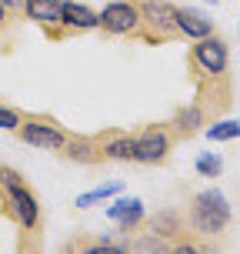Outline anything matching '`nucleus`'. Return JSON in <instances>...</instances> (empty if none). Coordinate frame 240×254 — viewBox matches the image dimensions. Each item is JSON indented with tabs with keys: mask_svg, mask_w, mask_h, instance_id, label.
Masks as SVG:
<instances>
[{
	"mask_svg": "<svg viewBox=\"0 0 240 254\" xmlns=\"http://www.w3.org/2000/svg\"><path fill=\"white\" fill-rule=\"evenodd\" d=\"M20 17L37 24L50 40H67V34H63V0H24Z\"/></svg>",
	"mask_w": 240,
	"mask_h": 254,
	"instance_id": "nucleus-8",
	"label": "nucleus"
},
{
	"mask_svg": "<svg viewBox=\"0 0 240 254\" xmlns=\"http://www.w3.org/2000/svg\"><path fill=\"white\" fill-rule=\"evenodd\" d=\"M63 161H74V164H103V157H100V137L97 134H74L70 130V140L63 144V151H60Z\"/></svg>",
	"mask_w": 240,
	"mask_h": 254,
	"instance_id": "nucleus-10",
	"label": "nucleus"
},
{
	"mask_svg": "<svg viewBox=\"0 0 240 254\" xmlns=\"http://www.w3.org/2000/svg\"><path fill=\"white\" fill-rule=\"evenodd\" d=\"M90 30H97V10L77 0H63V34L74 37V34H90Z\"/></svg>",
	"mask_w": 240,
	"mask_h": 254,
	"instance_id": "nucleus-14",
	"label": "nucleus"
},
{
	"mask_svg": "<svg viewBox=\"0 0 240 254\" xmlns=\"http://www.w3.org/2000/svg\"><path fill=\"white\" fill-rule=\"evenodd\" d=\"M144 201L140 197H117L110 207H107V221H114L117 228V234H134L137 231V224L144 221Z\"/></svg>",
	"mask_w": 240,
	"mask_h": 254,
	"instance_id": "nucleus-12",
	"label": "nucleus"
},
{
	"mask_svg": "<svg viewBox=\"0 0 240 254\" xmlns=\"http://www.w3.org/2000/svg\"><path fill=\"white\" fill-rule=\"evenodd\" d=\"M184 217H187V231H190V234L214 241L217 234H224V231L230 228L234 211H230L224 190L207 188V190H200V194H193V197H190Z\"/></svg>",
	"mask_w": 240,
	"mask_h": 254,
	"instance_id": "nucleus-3",
	"label": "nucleus"
},
{
	"mask_svg": "<svg viewBox=\"0 0 240 254\" xmlns=\"http://www.w3.org/2000/svg\"><path fill=\"white\" fill-rule=\"evenodd\" d=\"M0 207L27 234H40V201L27 178L10 164H0Z\"/></svg>",
	"mask_w": 240,
	"mask_h": 254,
	"instance_id": "nucleus-2",
	"label": "nucleus"
},
{
	"mask_svg": "<svg viewBox=\"0 0 240 254\" xmlns=\"http://www.w3.org/2000/svg\"><path fill=\"white\" fill-rule=\"evenodd\" d=\"M174 24H177L180 40H200V37H207V34H214V24H210L200 10L180 7V3H177V10H174Z\"/></svg>",
	"mask_w": 240,
	"mask_h": 254,
	"instance_id": "nucleus-13",
	"label": "nucleus"
},
{
	"mask_svg": "<svg viewBox=\"0 0 240 254\" xmlns=\"http://www.w3.org/2000/svg\"><path fill=\"white\" fill-rule=\"evenodd\" d=\"M137 231L157 234V238H164V241H177L180 234H187V217H184V211H177V207H164V211H157V214H144Z\"/></svg>",
	"mask_w": 240,
	"mask_h": 254,
	"instance_id": "nucleus-9",
	"label": "nucleus"
},
{
	"mask_svg": "<svg viewBox=\"0 0 240 254\" xmlns=\"http://www.w3.org/2000/svg\"><path fill=\"white\" fill-rule=\"evenodd\" d=\"M174 10H177V3H170V0H140V27L134 40L147 44V47L180 40L177 24H174Z\"/></svg>",
	"mask_w": 240,
	"mask_h": 254,
	"instance_id": "nucleus-4",
	"label": "nucleus"
},
{
	"mask_svg": "<svg viewBox=\"0 0 240 254\" xmlns=\"http://www.w3.org/2000/svg\"><path fill=\"white\" fill-rule=\"evenodd\" d=\"M207 124V117H203V111L197 107V101H190L187 107H180L177 114L170 117V127H174V134H177V140H190L200 127Z\"/></svg>",
	"mask_w": 240,
	"mask_h": 254,
	"instance_id": "nucleus-15",
	"label": "nucleus"
},
{
	"mask_svg": "<svg viewBox=\"0 0 240 254\" xmlns=\"http://www.w3.org/2000/svg\"><path fill=\"white\" fill-rule=\"evenodd\" d=\"M180 140L174 134L170 121H160V124H147L144 130L134 134V164H147V167H157V164H167V157L174 154Z\"/></svg>",
	"mask_w": 240,
	"mask_h": 254,
	"instance_id": "nucleus-5",
	"label": "nucleus"
},
{
	"mask_svg": "<svg viewBox=\"0 0 240 254\" xmlns=\"http://www.w3.org/2000/svg\"><path fill=\"white\" fill-rule=\"evenodd\" d=\"M0 3H3V7H7L13 17H20V7H24V0H0Z\"/></svg>",
	"mask_w": 240,
	"mask_h": 254,
	"instance_id": "nucleus-21",
	"label": "nucleus"
},
{
	"mask_svg": "<svg viewBox=\"0 0 240 254\" xmlns=\"http://www.w3.org/2000/svg\"><path fill=\"white\" fill-rule=\"evenodd\" d=\"M20 121H24V114L17 111V107H10V104H0V130H17L20 127Z\"/></svg>",
	"mask_w": 240,
	"mask_h": 254,
	"instance_id": "nucleus-19",
	"label": "nucleus"
},
{
	"mask_svg": "<svg viewBox=\"0 0 240 254\" xmlns=\"http://www.w3.org/2000/svg\"><path fill=\"white\" fill-rule=\"evenodd\" d=\"M203 134H207V140H217V144L237 140L240 137V124L230 121V117H217V121H210V127H203Z\"/></svg>",
	"mask_w": 240,
	"mask_h": 254,
	"instance_id": "nucleus-16",
	"label": "nucleus"
},
{
	"mask_svg": "<svg viewBox=\"0 0 240 254\" xmlns=\"http://www.w3.org/2000/svg\"><path fill=\"white\" fill-rule=\"evenodd\" d=\"M97 137H100V157H103V164H107V161L134 164V134H130V130L110 127V130H97Z\"/></svg>",
	"mask_w": 240,
	"mask_h": 254,
	"instance_id": "nucleus-11",
	"label": "nucleus"
},
{
	"mask_svg": "<svg viewBox=\"0 0 240 254\" xmlns=\"http://www.w3.org/2000/svg\"><path fill=\"white\" fill-rule=\"evenodd\" d=\"M187 70L197 90V107L203 111L207 124L224 117L234 107V74H230V47L220 34H207L200 40H190Z\"/></svg>",
	"mask_w": 240,
	"mask_h": 254,
	"instance_id": "nucleus-1",
	"label": "nucleus"
},
{
	"mask_svg": "<svg viewBox=\"0 0 240 254\" xmlns=\"http://www.w3.org/2000/svg\"><path fill=\"white\" fill-rule=\"evenodd\" d=\"M13 20H17V17H13V13L7 10L3 3H0V37H3V34H7V30L13 27Z\"/></svg>",
	"mask_w": 240,
	"mask_h": 254,
	"instance_id": "nucleus-20",
	"label": "nucleus"
},
{
	"mask_svg": "<svg viewBox=\"0 0 240 254\" xmlns=\"http://www.w3.org/2000/svg\"><path fill=\"white\" fill-rule=\"evenodd\" d=\"M140 27V0H110L97 10V30L103 37H137Z\"/></svg>",
	"mask_w": 240,
	"mask_h": 254,
	"instance_id": "nucleus-7",
	"label": "nucleus"
},
{
	"mask_svg": "<svg viewBox=\"0 0 240 254\" xmlns=\"http://www.w3.org/2000/svg\"><path fill=\"white\" fill-rule=\"evenodd\" d=\"M220 171H224V157L214 151H207L197 157V174H203V178H220Z\"/></svg>",
	"mask_w": 240,
	"mask_h": 254,
	"instance_id": "nucleus-18",
	"label": "nucleus"
},
{
	"mask_svg": "<svg viewBox=\"0 0 240 254\" xmlns=\"http://www.w3.org/2000/svg\"><path fill=\"white\" fill-rule=\"evenodd\" d=\"M120 190H124V184H120V181H107V184H100V188L80 194V197H77V207H94V204H100V201H110V197H117V194H120Z\"/></svg>",
	"mask_w": 240,
	"mask_h": 254,
	"instance_id": "nucleus-17",
	"label": "nucleus"
},
{
	"mask_svg": "<svg viewBox=\"0 0 240 254\" xmlns=\"http://www.w3.org/2000/svg\"><path fill=\"white\" fill-rule=\"evenodd\" d=\"M13 137L24 140L27 147H37V151H50V154H60L63 144L70 140V130L53 121L47 114H24L20 127L13 130Z\"/></svg>",
	"mask_w": 240,
	"mask_h": 254,
	"instance_id": "nucleus-6",
	"label": "nucleus"
}]
</instances>
